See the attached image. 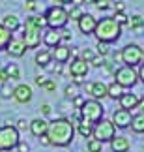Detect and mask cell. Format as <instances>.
Listing matches in <instances>:
<instances>
[{
    "label": "cell",
    "instance_id": "1",
    "mask_svg": "<svg viewBox=\"0 0 144 152\" xmlns=\"http://www.w3.org/2000/svg\"><path fill=\"white\" fill-rule=\"evenodd\" d=\"M51 145L56 147H67L73 141L75 135V126L71 124L69 118H56L53 122H47V133Z\"/></svg>",
    "mask_w": 144,
    "mask_h": 152
},
{
    "label": "cell",
    "instance_id": "2",
    "mask_svg": "<svg viewBox=\"0 0 144 152\" xmlns=\"http://www.w3.org/2000/svg\"><path fill=\"white\" fill-rule=\"evenodd\" d=\"M94 34L97 36V39L103 43H112L120 39V34H122V26L118 25L112 17H105V19L97 21Z\"/></svg>",
    "mask_w": 144,
    "mask_h": 152
},
{
    "label": "cell",
    "instance_id": "3",
    "mask_svg": "<svg viewBox=\"0 0 144 152\" xmlns=\"http://www.w3.org/2000/svg\"><path fill=\"white\" fill-rule=\"evenodd\" d=\"M45 17V23H47L49 28H54V30H58V28H64L67 25V11L64 10V6H53V8L47 10V13L43 15Z\"/></svg>",
    "mask_w": 144,
    "mask_h": 152
},
{
    "label": "cell",
    "instance_id": "4",
    "mask_svg": "<svg viewBox=\"0 0 144 152\" xmlns=\"http://www.w3.org/2000/svg\"><path fill=\"white\" fill-rule=\"evenodd\" d=\"M103 105L96 100H90V102H84L82 107H80V120H86L90 124H97L101 118H103Z\"/></svg>",
    "mask_w": 144,
    "mask_h": 152
},
{
    "label": "cell",
    "instance_id": "5",
    "mask_svg": "<svg viewBox=\"0 0 144 152\" xmlns=\"http://www.w3.org/2000/svg\"><path fill=\"white\" fill-rule=\"evenodd\" d=\"M137 81H139V73L131 66H120L116 72H114V83L120 85L122 88H131Z\"/></svg>",
    "mask_w": 144,
    "mask_h": 152
},
{
    "label": "cell",
    "instance_id": "6",
    "mask_svg": "<svg viewBox=\"0 0 144 152\" xmlns=\"http://www.w3.org/2000/svg\"><path fill=\"white\" fill-rule=\"evenodd\" d=\"M92 135H94L96 141L107 143V141H112V139L116 137V128H114V124H112L111 120L101 118V120L94 126V132H92Z\"/></svg>",
    "mask_w": 144,
    "mask_h": 152
},
{
    "label": "cell",
    "instance_id": "7",
    "mask_svg": "<svg viewBox=\"0 0 144 152\" xmlns=\"http://www.w3.org/2000/svg\"><path fill=\"white\" fill-rule=\"evenodd\" d=\"M19 132L15 130V126H2L0 128V150H11L19 143Z\"/></svg>",
    "mask_w": 144,
    "mask_h": 152
},
{
    "label": "cell",
    "instance_id": "8",
    "mask_svg": "<svg viewBox=\"0 0 144 152\" xmlns=\"http://www.w3.org/2000/svg\"><path fill=\"white\" fill-rule=\"evenodd\" d=\"M142 51H144V49H140L139 45H135V43L125 45V47L120 51L124 66H131V68H135L137 64H140V62H142Z\"/></svg>",
    "mask_w": 144,
    "mask_h": 152
},
{
    "label": "cell",
    "instance_id": "9",
    "mask_svg": "<svg viewBox=\"0 0 144 152\" xmlns=\"http://www.w3.org/2000/svg\"><path fill=\"white\" fill-rule=\"evenodd\" d=\"M22 43H25L26 49H38L39 43H41V30L34 28L30 25H25V30H22Z\"/></svg>",
    "mask_w": 144,
    "mask_h": 152
},
{
    "label": "cell",
    "instance_id": "10",
    "mask_svg": "<svg viewBox=\"0 0 144 152\" xmlns=\"http://www.w3.org/2000/svg\"><path fill=\"white\" fill-rule=\"evenodd\" d=\"M88 64H86L84 60H80V58H75V60H71L69 64V73L73 77V83L79 85L80 81H82V77H86L88 75Z\"/></svg>",
    "mask_w": 144,
    "mask_h": 152
},
{
    "label": "cell",
    "instance_id": "11",
    "mask_svg": "<svg viewBox=\"0 0 144 152\" xmlns=\"http://www.w3.org/2000/svg\"><path fill=\"white\" fill-rule=\"evenodd\" d=\"M131 111H125V109H118V111H114L112 113V124H114V128H129V124H131Z\"/></svg>",
    "mask_w": 144,
    "mask_h": 152
},
{
    "label": "cell",
    "instance_id": "12",
    "mask_svg": "<svg viewBox=\"0 0 144 152\" xmlns=\"http://www.w3.org/2000/svg\"><path fill=\"white\" fill-rule=\"evenodd\" d=\"M13 98L19 103H28V102L32 100V88L28 85H25V83L17 85L15 88H13Z\"/></svg>",
    "mask_w": 144,
    "mask_h": 152
},
{
    "label": "cell",
    "instance_id": "13",
    "mask_svg": "<svg viewBox=\"0 0 144 152\" xmlns=\"http://www.w3.org/2000/svg\"><path fill=\"white\" fill-rule=\"evenodd\" d=\"M86 90L92 94V98L97 102V100H103V98L107 96V85L103 83V81H94V83H90L86 86Z\"/></svg>",
    "mask_w": 144,
    "mask_h": 152
},
{
    "label": "cell",
    "instance_id": "14",
    "mask_svg": "<svg viewBox=\"0 0 144 152\" xmlns=\"http://www.w3.org/2000/svg\"><path fill=\"white\" fill-rule=\"evenodd\" d=\"M77 23H79V30L82 34H86V36H88V34H94L96 25H97V21L94 19V15H88V13L82 15Z\"/></svg>",
    "mask_w": 144,
    "mask_h": 152
},
{
    "label": "cell",
    "instance_id": "15",
    "mask_svg": "<svg viewBox=\"0 0 144 152\" xmlns=\"http://www.w3.org/2000/svg\"><path fill=\"white\" fill-rule=\"evenodd\" d=\"M51 58H54L58 64H66L71 58V49L67 45H56L54 51L51 53Z\"/></svg>",
    "mask_w": 144,
    "mask_h": 152
},
{
    "label": "cell",
    "instance_id": "16",
    "mask_svg": "<svg viewBox=\"0 0 144 152\" xmlns=\"http://www.w3.org/2000/svg\"><path fill=\"white\" fill-rule=\"evenodd\" d=\"M139 100H140V98L137 96V94H131V92H124V94L118 98L120 107L125 109V111H129V109H137V105H139Z\"/></svg>",
    "mask_w": 144,
    "mask_h": 152
},
{
    "label": "cell",
    "instance_id": "17",
    "mask_svg": "<svg viewBox=\"0 0 144 152\" xmlns=\"http://www.w3.org/2000/svg\"><path fill=\"white\" fill-rule=\"evenodd\" d=\"M8 55L9 56H13V58H21V56H25V53H26V47H25V43H22V39H11V42L8 43Z\"/></svg>",
    "mask_w": 144,
    "mask_h": 152
},
{
    "label": "cell",
    "instance_id": "18",
    "mask_svg": "<svg viewBox=\"0 0 144 152\" xmlns=\"http://www.w3.org/2000/svg\"><path fill=\"white\" fill-rule=\"evenodd\" d=\"M28 130L32 132L34 137H43L47 133V122L43 118H34L32 122H28Z\"/></svg>",
    "mask_w": 144,
    "mask_h": 152
},
{
    "label": "cell",
    "instance_id": "19",
    "mask_svg": "<svg viewBox=\"0 0 144 152\" xmlns=\"http://www.w3.org/2000/svg\"><path fill=\"white\" fill-rule=\"evenodd\" d=\"M0 25H2L8 32L13 34L17 28L21 26V21H19V17H17V15H11V13H9V15H4V17H2V23H0Z\"/></svg>",
    "mask_w": 144,
    "mask_h": 152
},
{
    "label": "cell",
    "instance_id": "20",
    "mask_svg": "<svg viewBox=\"0 0 144 152\" xmlns=\"http://www.w3.org/2000/svg\"><path fill=\"white\" fill-rule=\"evenodd\" d=\"M43 43L47 45V47H56V45H60V32L54 30V28H49L47 32L43 34Z\"/></svg>",
    "mask_w": 144,
    "mask_h": 152
},
{
    "label": "cell",
    "instance_id": "21",
    "mask_svg": "<svg viewBox=\"0 0 144 152\" xmlns=\"http://www.w3.org/2000/svg\"><path fill=\"white\" fill-rule=\"evenodd\" d=\"M129 139L127 137H122V135H116L111 141V148H112V152H127L129 150Z\"/></svg>",
    "mask_w": 144,
    "mask_h": 152
},
{
    "label": "cell",
    "instance_id": "22",
    "mask_svg": "<svg viewBox=\"0 0 144 152\" xmlns=\"http://www.w3.org/2000/svg\"><path fill=\"white\" fill-rule=\"evenodd\" d=\"M131 130L135 133H144V113H139L131 118Z\"/></svg>",
    "mask_w": 144,
    "mask_h": 152
},
{
    "label": "cell",
    "instance_id": "23",
    "mask_svg": "<svg viewBox=\"0 0 144 152\" xmlns=\"http://www.w3.org/2000/svg\"><path fill=\"white\" fill-rule=\"evenodd\" d=\"M77 130H79V133L84 139H90L92 137V132H94V126H92L90 122H86V120H79L77 122Z\"/></svg>",
    "mask_w": 144,
    "mask_h": 152
},
{
    "label": "cell",
    "instance_id": "24",
    "mask_svg": "<svg viewBox=\"0 0 144 152\" xmlns=\"http://www.w3.org/2000/svg\"><path fill=\"white\" fill-rule=\"evenodd\" d=\"M26 25H30L34 28H38V30H43L45 26H47V23H45V17H39V15H30L26 19Z\"/></svg>",
    "mask_w": 144,
    "mask_h": 152
},
{
    "label": "cell",
    "instance_id": "25",
    "mask_svg": "<svg viewBox=\"0 0 144 152\" xmlns=\"http://www.w3.org/2000/svg\"><path fill=\"white\" fill-rule=\"evenodd\" d=\"M36 64L38 66H43V68H47L49 64H51V53L49 51H45V49H41L36 55Z\"/></svg>",
    "mask_w": 144,
    "mask_h": 152
},
{
    "label": "cell",
    "instance_id": "26",
    "mask_svg": "<svg viewBox=\"0 0 144 152\" xmlns=\"http://www.w3.org/2000/svg\"><path fill=\"white\" fill-rule=\"evenodd\" d=\"M11 39H13V34L11 32H8L6 30V28L0 25V49H6L8 47V43L11 42Z\"/></svg>",
    "mask_w": 144,
    "mask_h": 152
},
{
    "label": "cell",
    "instance_id": "27",
    "mask_svg": "<svg viewBox=\"0 0 144 152\" xmlns=\"http://www.w3.org/2000/svg\"><path fill=\"white\" fill-rule=\"evenodd\" d=\"M122 94H124V88H122L120 85H116V83L107 85V96H111V98H114V100H118Z\"/></svg>",
    "mask_w": 144,
    "mask_h": 152
},
{
    "label": "cell",
    "instance_id": "28",
    "mask_svg": "<svg viewBox=\"0 0 144 152\" xmlns=\"http://www.w3.org/2000/svg\"><path fill=\"white\" fill-rule=\"evenodd\" d=\"M127 26L131 28V30H140V28L144 26V17H142V15H133V17H129Z\"/></svg>",
    "mask_w": 144,
    "mask_h": 152
},
{
    "label": "cell",
    "instance_id": "29",
    "mask_svg": "<svg viewBox=\"0 0 144 152\" xmlns=\"http://www.w3.org/2000/svg\"><path fill=\"white\" fill-rule=\"evenodd\" d=\"M64 10L67 11V19H73V21H79L80 17L84 15L82 10H80V8H75V6H71V4H67V8H64Z\"/></svg>",
    "mask_w": 144,
    "mask_h": 152
},
{
    "label": "cell",
    "instance_id": "30",
    "mask_svg": "<svg viewBox=\"0 0 144 152\" xmlns=\"http://www.w3.org/2000/svg\"><path fill=\"white\" fill-rule=\"evenodd\" d=\"M4 72H6V75H8V79H19L21 77L17 64H8V66L4 68Z\"/></svg>",
    "mask_w": 144,
    "mask_h": 152
},
{
    "label": "cell",
    "instance_id": "31",
    "mask_svg": "<svg viewBox=\"0 0 144 152\" xmlns=\"http://www.w3.org/2000/svg\"><path fill=\"white\" fill-rule=\"evenodd\" d=\"M94 58H96V53L92 51V49H84L82 53H80V60H84L86 64H90Z\"/></svg>",
    "mask_w": 144,
    "mask_h": 152
},
{
    "label": "cell",
    "instance_id": "32",
    "mask_svg": "<svg viewBox=\"0 0 144 152\" xmlns=\"http://www.w3.org/2000/svg\"><path fill=\"white\" fill-rule=\"evenodd\" d=\"M101 148H103V143L96 141V139H90L88 141V152H101Z\"/></svg>",
    "mask_w": 144,
    "mask_h": 152
},
{
    "label": "cell",
    "instance_id": "33",
    "mask_svg": "<svg viewBox=\"0 0 144 152\" xmlns=\"http://www.w3.org/2000/svg\"><path fill=\"white\" fill-rule=\"evenodd\" d=\"M112 19L116 21L120 26H125V25H127V21H129V17H125V13H116Z\"/></svg>",
    "mask_w": 144,
    "mask_h": 152
},
{
    "label": "cell",
    "instance_id": "34",
    "mask_svg": "<svg viewBox=\"0 0 144 152\" xmlns=\"http://www.w3.org/2000/svg\"><path fill=\"white\" fill-rule=\"evenodd\" d=\"M97 53H99L101 56H107L109 55V43H103V42H97Z\"/></svg>",
    "mask_w": 144,
    "mask_h": 152
},
{
    "label": "cell",
    "instance_id": "35",
    "mask_svg": "<svg viewBox=\"0 0 144 152\" xmlns=\"http://www.w3.org/2000/svg\"><path fill=\"white\" fill-rule=\"evenodd\" d=\"M0 92H2V96L4 98H9V96H13V88L8 85V83H4L2 85V88H0Z\"/></svg>",
    "mask_w": 144,
    "mask_h": 152
},
{
    "label": "cell",
    "instance_id": "36",
    "mask_svg": "<svg viewBox=\"0 0 144 152\" xmlns=\"http://www.w3.org/2000/svg\"><path fill=\"white\" fill-rule=\"evenodd\" d=\"M36 10H38L36 0H26L25 2V11H36Z\"/></svg>",
    "mask_w": 144,
    "mask_h": 152
},
{
    "label": "cell",
    "instance_id": "37",
    "mask_svg": "<svg viewBox=\"0 0 144 152\" xmlns=\"http://www.w3.org/2000/svg\"><path fill=\"white\" fill-rule=\"evenodd\" d=\"M43 88L47 90V92H54L56 90V83H54V81H51V79H47L43 83Z\"/></svg>",
    "mask_w": 144,
    "mask_h": 152
},
{
    "label": "cell",
    "instance_id": "38",
    "mask_svg": "<svg viewBox=\"0 0 144 152\" xmlns=\"http://www.w3.org/2000/svg\"><path fill=\"white\" fill-rule=\"evenodd\" d=\"M96 6H97V10L105 11V10H109V8H111V2H109V0H97V2H96Z\"/></svg>",
    "mask_w": 144,
    "mask_h": 152
},
{
    "label": "cell",
    "instance_id": "39",
    "mask_svg": "<svg viewBox=\"0 0 144 152\" xmlns=\"http://www.w3.org/2000/svg\"><path fill=\"white\" fill-rule=\"evenodd\" d=\"M90 64H92V66H96V68H99V66H105V60H103V56H96Z\"/></svg>",
    "mask_w": 144,
    "mask_h": 152
},
{
    "label": "cell",
    "instance_id": "40",
    "mask_svg": "<svg viewBox=\"0 0 144 152\" xmlns=\"http://www.w3.org/2000/svg\"><path fill=\"white\" fill-rule=\"evenodd\" d=\"M28 128V122L25 120V118H21V120H17V126H15V130L19 132V130H26Z\"/></svg>",
    "mask_w": 144,
    "mask_h": 152
},
{
    "label": "cell",
    "instance_id": "41",
    "mask_svg": "<svg viewBox=\"0 0 144 152\" xmlns=\"http://www.w3.org/2000/svg\"><path fill=\"white\" fill-rule=\"evenodd\" d=\"M15 148L19 150V152H28V150H30V147H28L26 143H22V141H19V143H17V147H15Z\"/></svg>",
    "mask_w": 144,
    "mask_h": 152
},
{
    "label": "cell",
    "instance_id": "42",
    "mask_svg": "<svg viewBox=\"0 0 144 152\" xmlns=\"http://www.w3.org/2000/svg\"><path fill=\"white\" fill-rule=\"evenodd\" d=\"M66 94L69 96V98H75V96H77V88H75V86H67V88H66Z\"/></svg>",
    "mask_w": 144,
    "mask_h": 152
},
{
    "label": "cell",
    "instance_id": "43",
    "mask_svg": "<svg viewBox=\"0 0 144 152\" xmlns=\"http://www.w3.org/2000/svg\"><path fill=\"white\" fill-rule=\"evenodd\" d=\"M73 103H75V107H82V103H84V100H82V98H80V96H75V100H73Z\"/></svg>",
    "mask_w": 144,
    "mask_h": 152
},
{
    "label": "cell",
    "instance_id": "44",
    "mask_svg": "<svg viewBox=\"0 0 144 152\" xmlns=\"http://www.w3.org/2000/svg\"><path fill=\"white\" fill-rule=\"evenodd\" d=\"M124 8H125L124 2H116V4H114V10H116V13H124Z\"/></svg>",
    "mask_w": 144,
    "mask_h": 152
},
{
    "label": "cell",
    "instance_id": "45",
    "mask_svg": "<svg viewBox=\"0 0 144 152\" xmlns=\"http://www.w3.org/2000/svg\"><path fill=\"white\" fill-rule=\"evenodd\" d=\"M51 111H53V107H51L49 103H45V105H41V113H43V115H51Z\"/></svg>",
    "mask_w": 144,
    "mask_h": 152
},
{
    "label": "cell",
    "instance_id": "46",
    "mask_svg": "<svg viewBox=\"0 0 144 152\" xmlns=\"http://www.w3.org/2000/svg\"><path fill=\"white\" fill-rule=\"evenodd\" d=\"M0 81H2V83H8V81H9L8 75H6V72H4V68L0 69Z\"/></svg>",
    "mask_w": 144,
    "mask_h": 152
},
{
    "label": "cell",
    "instance_id": "47",
    "mask_svg": "<svg viewBox=\"0 0 144 152\" xmlns=\"http://www.w3.org/2000/svg\"><path fill=\"white\" fill-rule=\"evenodd\" d=\"M39 141H41V145H43V147H49V145H51V141H49V137H47V135L39 137Z\"/></svg>",
    "mask_w": 144,
    "mask_h": 152
},
{
    "label": "cell",
    "instance_id": "48",
    "mask_svg": "<svg viewBox=\"0 0 144 152\" xmlns=\"http://www.w3.org/2000/svg\"><path fill=\"white\" fill-rule=\"evenodd\" d=\"M45 81H47V79H45V77H41V75H38V77H36V85H39V86H43V83H45Z\"/></svg>",
    "mask_w": 144,
    "mask_h": 152
},
{
    "label": "cell",
    "instance_id": "49",
    "mask_svg": "<svg viewBox=\"0 0 144 152\" xmlns=\"http://www.w3.org/2000/svg\"><path fill=\"white\" fill-rule=\"evenodd\" d=\"M137 109H139L140 113H144V98H140V100H139V105H137Z\"/></svg>",
    "mask_w": 144,
    "mask_h": 152
},
{
    "label": "cell",
    "instance_id": "50",
    "mask_svg": "<svg viewBox=\"0 0 144 152\" xmlns=\"http://www.w3.org/2000/svg\"><path fill=\"white\" fill-rule=\"evenodd\" d=\"M137 73H139V79H140L142 83H144V64L140 66V69H139V72H137Z\"/></svg>",
    "mask_w": 144,
    "mask_h": 152
},
{
    "label": "cell",
    "instance_id": "51",
    "mask_svg": "<svg viewBox=\"0 0 144 152\" xmlns=\"http://www.w3.org/2000/svg\"><path fill=\"white\" fill-rule=\"evenodd\" d=\"M80 4H84V0H71V6L75 8H80Z\"/></svg>",
    "mask_w": 144,
    "mask_h": 152
},
{
    "label": "cell",
    "instance_id": "52",
    "mask_svg": "<svg viewBox=\"0 0 144 152\" xmlns=\"http://www.w3.org/2000/svg\"><path fill=\"white\" fill-rule=\"evenodd\" d=\"M114 62H122V55H120V51L114 55Z\"/></svg>",
    "mask_w": 144,
    "mask_h": 152
},
{
    "label": "cell",
    "instance_id": "53",
    "mask_svg": "<svg viewBox=\"0 0 144 152\" xmlns=\"http://www.w3.org/2000/svg\"><path fill=\"white\" fill-rule=\"evenodd\" d=\"M54 6H64V0H53Z\"/></svg>",
    "mask_w": 144,
    "mask_h": 152
},
{
    "label": "cell",
    "instance_id": "54",
    "mask_svg": "<svg viewBox=\"0 0 144 152\" xmlns=\"http://www.w3.org/2000/svg\"><path fill=\"white\" fill-rule=\"evenodd\" d=\"M86 2H90V4H96V2H97V0H86Z\"/></svg>",
    "mask_w": 144,
    "mask_h": 152
},
{
    "label": "cell",
    "instance_id": "55",
    "mask_svg": "<svg viewBox=\"0 0 144 152\" xmlns=\"http://www.w3.org/2000/svg\"><path fill=\"white\" fill-rule=\"evenodd\" d=\"M71 2V0H64V4H69Z\"/></svg>",
    "mask_w": 144,
    "mask_h": 152
}]
</instances>
